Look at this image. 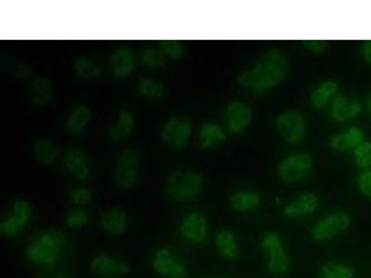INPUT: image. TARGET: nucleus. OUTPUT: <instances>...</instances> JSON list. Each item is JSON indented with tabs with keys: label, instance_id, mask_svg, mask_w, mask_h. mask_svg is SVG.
I'll return each mask as SVG.
<instances>
[{
	"label": "nucleus",
	"instance_id": "e433bc0d",
	"mask_svg": "<svg viewBox=\"0 0 371 278\" xmlns=\"http://www.w3.org/2000/svg\"><path fill=\"white\" fill-rule=\"evenodd\" d=\"M262 246L264 250L270 253V251L283 248L282 241L276 233H268L263 238Z\"/></svg>",
	"mask_w": 371,
	"mask_h": 278
},
{
	"label": "nucleus",
	"instance_id": "39448f33",
	"mask_svg": "<svg viewBox=\"0 0 371 278\" xmlns=\"http://www.w3.org/2000/svg\"><path fill=\"white\" fill-rule=\"evenodd\" d=\"M351 225V217L344 212H336L318 221L312 229V238L317 242L332 241L346 232Z\"/></svg>",
	"mask_w": 371,
	"mask_h": 278
},
{
	"label": "nucleus",
	"instance_id": "37998d69",
	"mask_svg": "<svg viewBox=\"0 0 371 278\" xmlns=\"http://www.w3.org/2000/svg\"><path fill=\"white\" fill-rule=\"evenodd\" d=\"M37 278H40V277H37Z\"/></svg>",
	"mask_w": 371,
	"mask_h": 278
},
{
	"label": "nucleus",
	"instance_id": "f704fd0d",
	"mask_svg": "<svg viewBox=\"0 0 371 278\" xmlns=\"http://www.w3.org/2000/svg\"><path fill=\"white\" fill-rule=\"evenodd\" d=\"M72 203L77 205V206H87L92 201V193L90 190L84 189V187H79V189H74L70 194Z\"/></svg>",
	"mask_w": 371,
	"mask_h": 278
},
{
	"label": "nucleus",
	"instance_id": "2f4dec72",
	"mask_svg": "<svg viewBox=\"0 0 371 278\" xmlns=\"http://www.w3.org/2000/svg\"><path fill=\"white\" fill-rule=\"evenodd\" d=\"M142 58L143 64L150 67V68H158V67H162L166 63L165 54L163 51H158V49H146L142 53Z\"/></svg>",
	"mask_w": 371,
	"mask_h": 278
},
{
	"label": "nucleus",
	"instance_id": "f257e3e1",
	"mask_svg": "<svg viewBox=\"0 0 371 278\" xmlns=\"http://www.w3.org/2000/svg\"><path fill=\"white\" fill-rule=\"evenodd\" d=\"M289 70L290 64L284 52L271 49L259 58L253 68L239 76V82L244 89L262 93L282 83Z\"/></svg>",
	"mask_w": 371,
	"mask_h": 278
},
{
	"label": "nucleus",
	"instance_id": "c756f323",
	"mask_svg": "<svg viewBox=\"0 0 371 278\" xmlns=\"http://www.w3.org/2000/svg\"><path fill=\"white\" fill-rule=\"evenodd\" d=\"M75 71L82 78L98 77L101 74V69L97 63L92 58L79 57L75 63Z\"/></svg>",
	"mask_w": 371,
	"mask_h": 278
},
{
	"label": "nucleus",
	"instance_id": "ea45409f",
	"mask_svg": "<svg viewBox=\"0 0 371 278\" xmlns=\"http://www.w3.org/2000/svg\"><path fill=\"white\" fill-rule=\"evenodd\" d=\"M363 57L365 61L371 65V40L366 41L363 45Z\"/></svg>",
	"mask_w": 371,
	"mask_h": 278
},
{
	"label": "nucleus",
	"instance_id": "5701e85b",
	"mask_svg": "<svg viewBox=\"0 0 371 278\" xmlns=\"http://www.w3.org/2000/svg\"><path fill=\"white\" fill-rule=\"evenodd\" d=\"M92 116V110H89V107L80 105V106L75 108L67 119V130L73 134L80 133L89 125Z\"/></svg>",
	"mask_w": 371,
	"mask_h": 278
},
{
	"label": "nucleus",
	"instance_id": "412c9836",
	"mask_svg": "<svg viewBox=\"0 0 371 278\" xmlns=\"http://www.w3.org/2000/svg\"><path fill=\"white\" fill-rule=\"evenodd\" d=\"M111 65L116 77H125L132 72L134 57L128 49H118L111 58Z\"/></svg>",
	"mask_w": 371,
	"mask_h": 278
},
{
	"label": "nucleus",
	"instance_id": "a211bd4d",
	"mask_svg": "<svg viewBox=\"0 0 371 278\" xmlns=\"http://www.w3.org/2000/svg\"><path fill=\"white\" fill-rule=\"evenodd\" d=\"M362 106L358 101H349L346 96H340L333 102L332 116L339 122L355 118L361 113Z\"/></svg>",
	"mask_w": 371,
	"mask_h": 278
},
{
	"label": "nucleus",
	"instance_id": "79ce46f5",
	"mask_svg": "<svg viewBox=\"0 0 371 278\" xmlns=\"http://www.w3.org/2000/svg\"><path fill=\"white\" fill-rule=\"evenodd\" d=\"M56 278H69V277H65V276H59V277H57Z\"/></svg>",
	"mask_w": 371,
	"mask_h": 278
},
{
	"label": "nucleus",
	"instance_id": "a878e982",
	"mask_svg": "<svg viewBox=\"0 0 371 278\" xmlns=\"http://www.w3.org/2000/svg\"><path fill=\"white\" fill-rule=\"evenodd\" d=\"M135 127V116L127 110L120 111L118 122L110 131L111 139L122 140L130 137Z\"/></svg>",
	"mask_w": 371,
	"mask_h": 278
},
{
	"label": "nucleus",
	"instance_id": "6ab92c4d",
	"mask_svg": "<svg viewBox=\"0 0 371 278\" xmlns=\"http://www.w3.org/2000/svg\"><path fill=\"white\" fill-rule=\"evenodd\" d=\"M54 96V87L48 78L34 79L31 84V101L37 107L46 106Z\"/></svg>",
	"mask_w": 371,
	"mask_h": 278
},
{
	"label": "nucleus",
	"instance_id": "7ed1b4c3",
	"mask_svg": "<svg viewBox=\"0 0 371 278\" xmlns=\"http://www.w3.org/2000/svg\"><path fill=\"white\" fill-rule=\"evenodd\" d=\"M203 175L194 171H176L168 175L165 192L172 200L189 201L201 194L203 189Z\"/></svg>",
	"mask_w": 371,
	"mask_h": 278
},
{
	"label": "nucleus",
	"instance_id": "f8f14e48",
	"mask_svg": "<svg viewBox=\"0 0 371 278\" xmlns=\"http://www.w3.org/2000/svg\"><path fill=\"white\" fill-rule=\"evenodd\" d=\"M130 265L127 263L113 258L106 254L94 257L89 263L90 273L97 277L112 276V274L125 276L130 273Z\"/></svg>",
	"mask_w": 371,
	"mask_h": 278
},
{
	"label": "nucleus",
	"instance_id": "473e14b6",
	"mask_svg": "<svg viewBox=\"0 0 371 278\" xmlns=\"http://www.w3.org/2000/svg\"><path fill=\"white\" fill-rule=\"evenodd\" d=\"M89 222V216L83 210H72L65 217L66 227L71 230H79L86 227Z\"/></svg>",
	"mask_w": 371,
	"mask_h": 278
},
{
	"label": "nucleus",
	"instance_id": "20e7f679",
	"mask_svg": "<svg viewBox=\"0 0 371 278\" xmlns=\"http://www.w3.org/2000/svg\"><path fill=\"white\" fill-rule=\"evenodd\" d=\"M33 209L30 203L18 198L11 205L10 213L0 222V232L6 238L19 235L31 221Z\"/></svg>",
	"mask_w": 371,
	"mask_h": 278
},
{
	"label": "nucleus",
	"instance_id": "c85d7f7f",
	"mask_svg": "<svg viewBox=\"0 0 371 278\" xmlns=\"http://www.w3.org/2000/svg\"><path fill=\"white\" fill-rule=\"evenodd\" d=\"M355 271L344 263H326L321 267V278H353Z\"/></svg>",
	"mask_w": 371,
	"mask_h": 278
},
{
	"label": "nucleus",
	"instance_id": "b1692460",
	"mask_svg": "<svg viewBox=\"0 0 371 278\" xmlns=\"http://www.w3.org/2000/svg\"><path fill=\"white\" fill-rule=\"evenodd\" d=\"M261 203L259 195L253 191H239L230 198V205L239 213H247L256 210Z\"/></svg>",
	"mask_w": 371,
	"mask_h": 278
},
{
	"label": "nucleus",
	"instance_id": "7c9ffc66",
	"mask_svg": "<svg viewBox=\"0 0 371 278\" xmlns=\"http://www.w3.org/2000/svg\"><path fill=\"white\" fill-rule=\"evenodd\" d=\"M139 93L146 98L151 99H161L165 95V87L161 82L154 79L147 78L140 82Z\"/></svg>",
	"mask_w": 371,
	"mask_h": 278
},
{
	"label": "nucleus",
	"instance_id": "393cba45",
	"mask_svg": "<svg viewBox=\"0 0 371 278\" xmlns=\"http://www.w3.org/2000/svg\"><path fill=\"white\" fill-rule=\"evenodd\" d=\"M33 152L34 160L41 165H51L58 156L56 146L46 139H41L34 142Z\"/></svg>",
	"mask_w": 371,
	"mask_h": 278
},
{
	"label": "nucleus",
	"instance_id": "c9c22d12",
	"mask_svg": "<svg viewBox=\"0 0 371 278\" xmlns=\"http://www.w3.org/2000/svg\"><path fill=\"white\" fill-rule=\"evenodd\" d=\"M161 48H162L163 53L171 58H174V60L180 58L184 53L182 46L177 41H163L161 42Z\"/></svg>",
	"mask_w": 371,
	"mask_h": 278
},
{
	"label": "nucleus",
	"instance_id": "4c0bfd02",
	"mask_svg": "<svg viewBox=\"0 0 371 278\" xmlns=\"http://www.w3.org/2000/svg\"><path fill=\"white\" fill-rule=\"evenodd\" d=\"M359 189L362 194L371 197V170L364 172L358 179Z\"/></svg>",
	"mask_w": 371,
	"mask_h": 278
},
{
	"label": "nucleus",
	"instance_id": "a19ab883",
	"mask_svg": "<svg viewBox=\"0 0 371 278\" xmlns=\"http://www.w3.org/2000/svg\"><path fill=\"white\" fill-rule=\"evenodd\" d=\"M367 113H369L370 115L371 116V94L369 96V98H367Z\"/></svg>",
	"mask_w": 371,
	"mask_h": 278
},
{
	"label": "nucleus",
	"instance_id": "423d86ee",
	"mask_svg": "<svg viewBox=\"0 0 371 278\" xmlns=\"http://www.w3.org/2000/svg\"><path fill=\"white\" fill-rule=\"evenodd\" d=\"M151 266L159 276L165 278H187L188 266L168 248H159L153 254Z\"/></svg>",
	"mask_w": 371,
	"mask_h": 278
},
{
	"label": "nucleus",
	"instance_id": "4468645a",
	"mask_svg": "<svg viewBox=\"0 0 371 278\" xmlns=\"http://www.w3.org/2000/svg\"><path fill=\"white\" fill-rule=\"evenodd\" d=\"M64 165L77 180L86 181L90 177V167L86 154L79 149H71L64 157Z\"/></svg>",
	"mask_w": 371,
	"mask_h": 278
},
{
	"label": "nucleus",
	"instance_id": "58836bf2",
	"mask_svg": "<svg viewBox=\"0 0 371 278\" xmlns=\"http://www.w3.org/2000/svg\"><path fill=\"white\" fill-rule=\"evenodd\" d=\"M305 44L309 49L315 52L322 51L326 48V43L323 41H308Z\"/></svg>",
	"mask_w": 371,
	"mask_h": 278
},
{
	"label": "nucleus",
	"instance_id": "72a5a7b5",
	"mask_svg": "<svg viewBox=\"0 0 371 278\" xmlns=\"http://www.w3.org/2000/svg\"><path fill=\"white\" fill-rule=\"evenodd\" d=\"M356 163L361 168L371 166V142L362 143L355 149Z\"/></svg>",
	"mask_w": 371,
	"mask_h": 278
},
{
	"label": "nucleus",
	"instance_id": "0eeeda50",
	"mask_svg": "<svg viewBox=\"0 0 371 278\" xmlns=\"http://www.w3.org/2000/svg\"><path fill=\"white\" fill-rule=\"evenodd\" d=\"M139 156L134 149L122 152L116 163L115 180L116 185L122 189H130L139 179Z\"/></svg>",
	"mask_w": 371,
	"mask_h": 278
},
{
	"label": "nucleus",
	"instance_id": "f3484780",
	"mask_svg": "<svg viewBox=\"0 0 371 278\" xmlns=\"http://www.w3.org/2000/svg\"><path fill=\"white\" fill-rule=\"evenodd\" d=\"M215 245L216 250L225 260H237L241 254L238 241L232 230L218 231L215 236Z\"/></svg>",
	"mask_w": 371,
	"mask_h": 278
},
{
	"label": "nucleus",
	"instance_id": "9b49d317",
	"mask_svg": "<svg viewBox=\"0 0 371 278\" xmlns=\"http://www.w3.org/2000/svg\"><path fill=\"white\" fill-rule=\"evenodd\" d=\"M277 128L280 136L286 142H299L306 136V125L305 119L300 113L291 111L280 115L277 120Z\"/></svg>",
	"mask_w": 371,
	"mask_h": 278
},
{
	"label": "nucleus",
	"instance_id": "6e6552de",
	"mask_svg": "<svg viewBox=\"0 0 371 278\" xmlns=\"http://www.w3.org/2000/svg\"><path fill=\"white\" fill-rule=\"evenodd\" d=\"M192 134V127L188 118L183 116L173 117L163 125L161 139L168 147L181 149L188 144Z\"/></svg>",
	"mask_w": 371,
	"mask_h": 278
},
{
	"label": "nucleus",
	"instance_id": "1a4fd4ad",
	"mask_svg": "<svg viewBox=\"0 0 371 278\" xmlns=\"http://www.w3.org/2000/svg\"><path fill=\"white\" fill-rule=\"evenodd\" d=\"M313 160L308 154H296L282 160L279 166V175L285 183L302 180L311 171Z\"/></svg>",
	"mask_w": 371,
	"mask_h": 278
},
{
	"label": "nucleus",
	"instance_id": "ddd939ff",
	"mask_svg": "<svg viewBox=\"0 0 371 278\" xmlns=\"http://www.w3.org/2000/svg\"><path fill=\"white\" fill-rule=\"evenodd\" d=\"M227 113L229 128L233 133H241L252 121V110L244 102L232 101L227 107Z\"/></svg>",
	"mask_w": 371,
	"mask_h": 278
},
{
	"label": "nucleus",
	"instance_id": "4be33fe9",
	"mask_svg": "<svg viewBox=\"0 0 371 278\" xmlns=\"http://www.w3.org/2000/svg\"><path fill=\"white\" fill-rule=\"evenodd\" d=\"M226 140V134L223 130L214 122H206L201 127L199 141L204 149H211Z\"/></svg>",
	"mask_w": 371,
	"mask_h": 278
},
{
	"label": "nucleus",
	"instance_id": "2eb2a0df",
	"mask_svg": "<svg viewBox=\"0 0 371 278\" xmlns=\"http://www.w3.org/2000/svg\"><path fill=\"white\" fill-rule=\"evenodd\" d=\"M102 229L113 236L124 235L128 229V215L124 210L113 208L103 213L101 218Z\"/></svg>",
	"mask_w": 371,
	"mask_h": 278
},
{
	"label": "nucleus",
	"instance_id": "bb28decb",
	"mask_svg": "<svg viewBox=\"0 0 371 278\" xmlns=\"http://www.w3.org/2000/svg\"><path fill=\"white\" fill-rule=\"evenodd\" d=\"M268 254V269L273 276L279 277L287 273L290 267V259L284 248H277Z\"/></svg>",
	"mask_w": 371,
	"mask_h": 278
},
{
	"label": "nucleus",
	"instance_id": "aec40b11",
	"mask_svg": "<svg viewBox=\"0 0 371 278\" xmlns=\"http://www.w3.org/2000/svg\"><path fill=\"white\" fill-rule=\"evenodd\" d=\"M365 137L364 132L359 127H350L344 133L332 139L331 145L335 151H343L362 144Z\"/></svg>",
	"mask_w": 371,
	"mask_h": 278
},
{
	"label": "nucleus",
	"instance_id": "9d476101",
	"mask_svg": "<svg viewBox=\"0 0 371 278\" xmlns=\"http://www.w3.org/2000/svg\"><path fill=\"white\" fill-rule=\"evenodd\" d=\"M180 232L187 241L201 244L206 241L209 232L208 221L203 213L192 212L184 217Z\"/></svg>",
	"mask_w": 371,
	"mask_h": 278
},
{
	"label": "nucleus",
	"instance_id": "f03ea898",
	"mask_svg": "<svg viewBox=\"0 0 371 278\" xmlns=\"http://www.w3.org/2000/svg\"><path fill=\"white\" fill-rule=\"evenodd\" d=\"M63 248V236L58 231H46L25 248L29 262L39 266H51L59 260Z\"/></svg>",
	"mask_w": 371,
	"mask_h": 278
},
{
	"label": "nucleus",
	"instance_id": "dca6fc26",
	"mask_svg": "<svg viewBox=\"0 0 371 278\" xmlns=\"http://www.w3.org/2000/svg\"><path fill=\"white\" fill-rule=\"evenodd\" d=\"M318 206V198L313 193H303L289 203L284 209V215L289 218H300L312 215Z\"/></svg>",
	"mask_w": 371,
	"mask_h": 278
},
{
	"label": "nucleus",
	"instance_id": "cd10ccee",
	"mask_svg": "<svg viewBox=\"0 0 371 278\" xmlns=\"http://www.w3.org/2000/svg\"><path fill=\"white\" fill-rule=\"evenodd\" d=\"M338 84L333 81H327L320 84L310 96L312 107L315 110H322L328 104L329 99L337 91Z\"/></svg>",
	"mask_w": 371,
	"mask_h": 278
}]
</instances>
